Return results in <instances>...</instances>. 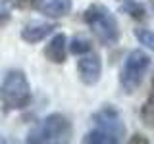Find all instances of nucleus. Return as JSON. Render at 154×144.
<instances>
[{
	"mask_svg": "<svg viewBox=\"0 0 154 144\" xmlns=\"http://www.w3.org/2000/svg\"><path fill=\"white\" fill-rule=\"evenodd\" d=\"M83 19L91 33L102 46H114L119 40V25L112 12L102 4H91L85 10Z\"/></svg>",
	"mask_w": 154,
	"mask_h": 144,
	"instance_id": "nucleus-1",
	"label": "nucleus"
},
{
	"mask_svg": "<svg viewBox=\"0 0 154 144\" xmlns=\"http://www.w3.org/2000/svg\"><path fill=\"white\" fill-rule=\"evenodd\" d=\"M0 100L6 110H23L31 102V86L21 69H10L0 85Z\"/></svg>",
	"mask_w": 154,
	"mask_h": 144,
	"instance_id": "nucleus-2",
	"label": "nucleus"
},
{
	"mask_svg": "<svg viewBox=\"0 0 154 144\" xmlns=\"http://www.w3.org/2000/svg\"><path fill=\"white\" fill-rule=\"evenodd\" d=\"M71 136V123L62 113H50L27 134L25 140L29 144H45V142H67Z\"/></svg>",
	"mask_w": 154,
	"mask_h": 144,
	"instance_id": "nucleus-3",
	"label": "nucleus"
},
{
	"mask_svg": "<svg viewBox=\"0 0 154 144\" xmlns=\"http://www.w3.org/2000/svg\"><path fill=\"white\" fill-rule=\"evenodd\" d=\"M148 67H150V56L143 50H131L125 58V64L122 69V77H119V83L122 88L127 94L135 92V90L141 86L144 75H146Z\"/></svg>",
	"mask_w": 154,
	"mask_h": 144,
	"instance_id": "nucleus-4",
	"label": "nucleus"
},
{
	"mask_svg": "<svg viewBox=\"0 0 154 144\" xmlns=\"http://www.w3.org/2000/svg\"><path fill=\"white\" fill-rule=\"evenodd\" d=\"M91 121L94 123V129L102 131L106 134H110L112 138H116V142H119L125 136V125L122 121V115L114 106H104L102 110H98Z\"/></svg>",
	"mask_w": 154,
	"mask_h": 144,
	"instance_id": "nucleus-5",
	"label": "nucleus"
},
{
	"mask_svg": "<svg viewBox=\"0 0 154 144\" xmlns=\"http://www.w3.org/2000/svg\"><path fill=\"white\" fill-rule=\"evenodd\" d=\"M77 73H79V79L87 86L96 85L100 81V75H102V62H100V58L93 50L83 54L79 58V62H77Z\"/></svg>",
	"mask_w": 154,
	"mask_h": 144,
	"instance_id": "nucleus-6",
	"label": "nucleus"
},
{
	"mask_svg": "<svg viewBox=\"0 0 154 144\" xmlns=\"http://www.w3.org/2000/svg\"><path fill=\"white\" fill-rule=\"evenodd\" d=\"M31 4L37 12L52 19L67 16L71 12V6H73L71 0H31Z\"/></svg>",
	"mask_w": 154,
	"mask_h": 144,
	"instance_id": "nucleus-7",
	"label": "nucleus"
},
{
	"mask_svg": "<svg viewBox=\"0 0 154 144\" xmlns=\"http://www.w3.org/2000/svg\"><path fill=\"white\" fill-rule=\"evenodd\" d=\"M54 29H56V25H52V23L33 21V23H27V25L21 29V38L25 42H29V44H37V42L45 40Z\"/></svg>",
	"mask_w": 154,
	"mask_h": 144,
	"instance_id": "nucleus-8",
	"label": "nucleus"
},
{
	"mask_svg": "<svg viewBox=\"0 0 154 144\" xmlns=\"http://www.w3.org/2000/svg\"><path fill=\"white\" fill-rule=\"evenodd\" d=\"M67 54V38L64 33H56L45 48V56L52 64H64Z\"/></svg>",
	"mask_w": 154,
	"mask_h": 144,
	"instance_id": "nucleus-9",
	"label": "nucleus"
},
{
	"mask_svg": "<svg viewBox=\"0 0 154 144\" xmlns=\"http://www.w3.org/2000/svg\"><path fill=\"white\" fill-rule=\"evenodd\" d=\"M83 142H93V144H118L116 138H112L110 134H106L98 129H93L83 136Z\"/></svg>",
	"mask_w": 154,
	"mask_h": 144,
	"instance_id": "nucleus-10",
	"label": "nucleus"
},
{
	"mask_svg": "<svg viewBox=\"0 0 154 144\" xmlns=\"http://www.w3.org/2000/svg\"><path fill=\"white\" fill-rule=\"evenodd\" d=\"M141 119L146 127H154V92H150L148 100L141 108Z\"/></svg>",
	"mask_w": 154,
	"mask_h": 144,
	"instance_id": "nucleus-11",
	"label": "nucleus"
},
{
	"mask_svg": "<svg viewBox=\"0 0 154 144\" xmlns=\"http://www.w3.org/2000/svg\"><path fill=\"white\" fill-rule=\"evenodd\" d=\"M135 38H137L141 44H144L148 50L154 52V33L150 29H144V27H139L135 29Z\"/></svg>",
	"mask_w": 154,
	"mask_h": 144,
	"instance_id": "nucleus-12",
	"label": "nucleus"
},
{
	"mask_svg": "<svg viewBox=\"0 0 154 144\" xmlns=\"http://www.w3.org/2000/svg\"><path fill=\"white\" fill-rule=\"evenodd\" d=\"M91 50H93V44H91V40H87V38H73V42L69 44V52L75 54V56H83Z\"/></svg>",
	"mask_w": 154,
	"mask_h": 144,
	"instance_id": "nucleus-13",
	"label": "nucleus"
},
{
	"mask_svg": "<svg viewBox=\"0 0 154 144\" xmlns=\"http://www.w3.org/2000/svg\"><path fill=\"white\" fill-rule=\"evenodd\" d=\"M122 12L129 14V16L135 17V19H143L144 17V8L141 4H137L135 0H127L125 4H122Z\"/></svg>",
	"mask_w": 154,
	"mask_h": 144,
	"instance_id": "nucleus-14",
	"label": "nucleus"
},
{
	"mask_svg": "<svg viewBox=\"0 0 154 144\" xmlns=\"http://www.w3.org/2000/svg\"><path fill=\"white\" fill-rule=\"evenodd\" d=\"M152 92H154V79H152Z\"/></svg>",
	"mask_w": 154,
	"mask_h": 144,
	"instance_id": "nucleus-15",
	"label": "nucleus"
},
{
	"mask_svg": "<svg viewBox=\"0 0 154 144\" xmlns=\"http://www.w3.org/2000/svg\"><path fill=\"white\" fill-rule=\"evenodd\" d=\"M0 142H2V138H0Z\"/></svg>",
	"mask_w": 154,
	"mask_h": 144,
	"instance_id": "nucleus-16",
	"label": "nucleus"
}]
</instances>
